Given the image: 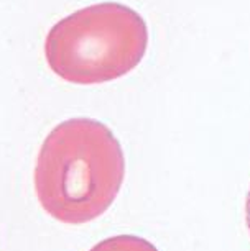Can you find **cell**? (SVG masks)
<instances>
[{
  "label": "cell",
  "instance_id": "1",
  "mask_svg": "<svg viewBox=\"0 0 250 251\" xmlns=\"http://www.w3.org/2000/svg\"><path fill=\"white\" fill-rule=\"evenodd\" d=\"M125 176L124 151L104 123L71 118L51 130L40 148L35 191L53 219L83 225L107 210Z\"/></svg>",
  "mask_w": 250,
  "mask_h": 251
},
{
  "label": "cell",
  "instance_id": "2",
  "mask_svg": "<svg viewBox=\"0 0 250 251\" xmlns=\"http://www.w3.org/2000/svg\"><path fill=\"white\" fill-rule=\"evenodd\" d=\"M148 46L147 23L134 8L102 2L55 23L45 41L51 71L73 84H102L140 64Z\"/></svg>",
  "mask_w": 250,
  "mask_h": 251
},
{
  "label": "cell",
  "instance_id": "3",
  "mask_svg": "<svg viewBox=\"0 0 250 251\" xmlns=\"http://www.w3.org/2000/svg\"><path fill=\"white\" fill-rule=\"evenodd\" d=\"M91 251H158L145 238L134 235H119L112 236L97 243Z\"/></svg>",
  "mask_w": 250,
  "mask_h": 251
},
{
  "label": "cell",
  "instance_id": "4",
  "mask_svg": "<svg viewBox=\"0 0 250 251\" xmlns=\"http://www.w3.org/2000/svg\"><path fill=\"white\" fill-rule=\"evenodd\" d=\"M245 224H247V228L250 233V189L247 192V199H245Z\"/></svg>",
  "mask_w": 250,
  "mask_h": 251
}]
</instances>
